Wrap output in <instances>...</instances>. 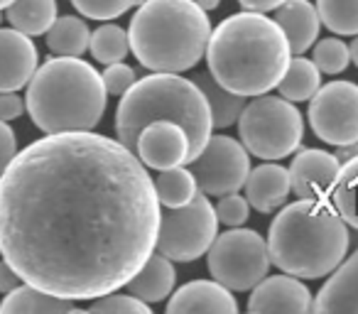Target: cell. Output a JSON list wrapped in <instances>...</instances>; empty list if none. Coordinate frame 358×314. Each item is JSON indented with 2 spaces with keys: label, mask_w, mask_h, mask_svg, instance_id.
I'll use <instances>...</instances> for the list:
<instances>
[{
  "label": "cell",
  "mask_w": 358,
  "mask_h": 314,
  "mask_svg": "<svg viewBox=\"0 0 358 314\" xmlns=\"http://www.w3.org/2000/svg\"><path fill=\"white\" fill-rule=\"evenodd\" d=\"M155 180L120 140L74 130L27 145L0 175V253L62 299L125 287L155 253Z\"/></svg>",
  "instance_id": "obj_1"
},
{
  "label": "cell",
  "mask_w": 358,
  "mask_h": 314,
  "mask_svg": "<svg viewBox=\"0 0 358 314\" xmlns=\"http://www.w3.org/2000/svg\"><path fill=\"white\" fill-rule=\"evenodd\" d=\"M292 52L275 17L245 10L211 30L206 45L209 71L221 86L241 96H263L278 89Z\"/></svg>",
  "instance_id": "obj_2"
},
{
  "label": "cell",
  "mask_w": 358,
  "mask_h": 314,
  "mask_svg": "<svg viewBox=\"0 0 358 314\" xmlns=\"http://www.w3.org/2000/svg\"><path fill=\"white\" fill-rule=\"evenodd\" d=\"M348 224L329 199H297L270 224V263L302 280L331 275L348 253Z\"/></svg>",
  "instance_id": "obj_3"
},
{
  "label": "cell",
  "mask_w": 358,
  "mask_h": 314,
  "mask_svg": "<svg viewBox=\"0 0 358 314\" xmlns=\"http://www.w3.org/2000/svg\"><path fill=\"white\" fill-rule=\"evenodd\" d=\"M108 91L103 76L81 57H52L32 74L25 108L47 135L94 130L103 118Z\"/></svg>",
  "instance_id": "obj_4"
},
{
  "label": "cell",
  "mask_w": 358,
  "mask_h": 314,
  "mask_svg": "<svg viewBox=\"0 0 358 314\" xmlns=\"http://www.w3.org/2000/svg\"><path fill=\"white\" fill-rule=\"evenodd\" d=\"M155 120H172L187 130L192 143V160L204 150L214 130L209 104L199 84L182 79L172 71H155L143 76L120 96L115 110V135L125 148L135 152L143 128Z\"/></svg>",
  "instance_id": "obj_5"
},
{
  "label": "cell",
  "mask_w": 358,
  "mask_h": 314,
  "mask_svg": "<svg viewBox=\"0 0 358 314\" xmlns=\"http://www.w3.org/2000/svg\"><path fill=\"white\" fill-rule=\"evenodd\" d=\"M211 22L196 0H145L130 20L135 59L152 71L194 69L206 55Z\"/></svg>",
  "instance_id": "obj_6"
},
{
  "label": "cell",
  "mask_w": 358,
  "mask_h": 314,
  "mask_svg": "<svg viewBox=\"0 0 358 314\" xmlns=\"http://www.w3.org/2000/svg\"><path fill=\"white\" fill-rule=\"evenodd\" d=\"M238 135L250 155L260 160H282L299 148L304 118L282 96H255L238 118Z\"/></svg>",
  "instance_id": "obj_7"
},
{
  "label": "cell",
  "mask_w": 358,
  "mask_h": 314,
  "mask_svg": "<svg viewBox=\"0 0 358 314\" xmlns=\"http://www.w3.org/2000/svg\"><path fill=\"white\" fill-rule=\"evenodd\" d=\"M209 273L216 283L229 287L231 292L253 290L263 278H268L270 253L268 241L258 231L234 226L226 234H219L206 250Z\"/></svg>",
  "instance_id": "obj_8"
},
{
  "label": "cell",
  "mask_w": 358,
  "mask_h": 314,
  "mask_svg": "<svg viewBox=\"0 0 358 314\" xmlns=\"http://www.w3.org/2000/svg\"><path fill=\"white\" fill-rule=\"evenodd\" d=\"M216 236H219L216 206H211L209 194L196 192L189 204L162 211L155 250L167 255L172 263H192L206 255Z\"/></svg>",
  "instance_id": "obj_9"
},
{
  "label": "cell",
  "mask_w": 358,
  "mask_h": 314,
  "mask_svg": "<svg viewBox=\"0 0 358 314\" xmlns=\"http://www.w3.org/2000/svg\"><path fill=\"white\" fill-rule=\"evenodd\" d=\"M192 175L204 194L224 197L245 187L250 175V157L243 143L229 135H211L204 150L189 162Z\"/></svg>",
  "instance_id": "obj_10"
},
{
  "label": "cell",
  "mask_w": 358,
  "mask_h": 314,
  "mask_svg": "<svg viewBox=\"0 0 358 314\" xmlns=\"http://www.w3.org/2000/svg\"><path fill=\"white\" fill-rule=\"evenodd\" d=\"M314 135L324 143H358V86L351 81H329L309 99L307 110Z\"/></svg>",
  "instance_id": "obj_11"
},
{
  "label": "cell",
  "mask_w": 358,
  "mask_h": 314,
  "mask_svg": "<svg viewBox=\"0 0 358 314\" xmlns=\"http://www.w3.org/2000/svg\"><path fill=\"white\" fill-rule=\"evenodd\" d=\"M135 155L145 167L152 170H169V167L189 165L192 143L187 130L172 120H155L145 125L135 145Z\"/></svg>",
  "instance_id": "obj_12"
},
{
  "label": "cell",
  "mask_w": 358,
  "mask_h": 314,
  "mask_svg": "<svg viewBox=\"0 0 358 314\" xmlns=\"http://www.w3.org/2000/svg\"><path fill=\"white\" fill-rule=\"evenodd\" d=\"M341 170L336 155L327 150L307 148L292 157L289 165V187L297 199H329L336 175Z\"/></svg>",
  "instance_id": "obj_13"
},
{
  "label": "cell",
  "mask_w": 358,
  "mask_h": 314,
  "mask_svg": "<svg viewBox=\"0 0 358 314\" xmlns=\"http://www.w3.org/2000/svg\"><path fill=\"white\" fill-rule=\"evenodd\" d=\"M250 312H312V292L294 275L263 278L248 299Z\"/></svg>",
  "instance_id": "obj_14"
},
{
  "label": "cell",
  "mask_w": 358,
  "mask_h": 314,
  "mask_svg": "<svg viewBox=\"0 0 358 314\" xmlns=\"http://www.w3.org/2000/svg\"><path fill=\"white\" fill-rule=\"evenodd\" d=\"M37 71V47L30 35L0 27V91H20Z\"/></svg>",
  "instance_id": "obj_15"
},
{
  "label": "cell",
  "mask_w": 358,
  "mask_h": 314,
  "mask_svg": "<svg viewBox=\"0 0 358 314\" xmlns=\"http://www.w3.org/2000/svg\"><path fill=\"white\" fill-rule=\"evenodd\" d=\"M169 314L185 312H219V314H236L238 302L231 294L229 287H224L216 280H192L182 285L177 292L169 294L167 302Z\"/></svg>",
  "instance_id": "obj_16"
},
{
  "label": "cell",
  "mask_w": 358,
  "mask_h": 314,
  "mask_svg": "<svg viewBox=\"0 0 358 314\" xmlns=\"http://www.w3.org/2000/svg\"><path fill=\"white\" fill-rule=\"evenodd\" d=\"M312 312H356L358 314V248L341 260L331 278L312 299Z\"/></svg>",
  "instance_id": "obj_17"
},
{
  "label": "cell",
  "mask_w": 358,
  "mask_h": 314,
  "mask_svg": "<svg viewBox=\"0 0 358 314\" xmlns=\"http://www.w3.org/2000/svg\"><path fill=\"white\" fill-rule=\"evenodd\" d=\"M289 192H292V187H289V170L273 165V160L250 170L248 180H245V199L260 214L278 211L287 201Z\"/></svg>",
  "instance_id": "obj_18"
},
{
  "label": "cell",
  "mask_w": 358,
  "mask_h": 314,
  "mask_svg": "<svg viewBox=\"0 0 358 314\" xmlns=\"http://www.w3.org/2000/svg\"><path fill=\"white\" fill-rule=\"evenodd\" d=\"M275 22L282 27L292 55H304L314 47L322 27V17L309 0H285L275 10Z\"/></svg>",
  "instance_id": "obj_19"
},
{
  "label": "cell",
  "mask_w": 358,
  "mask_h": 314,
  "mask_svg": "<svg viewBox=\"0 0 358 314\" xmlns=\"http://www.w3.org/2000/svg\"><path fill=\"white\" fill-rule=\"evenodd\" d=\"M174 283H177V273H174L172 260L162 253H152L143 263V268L125 283V287L138 299L152 304L167 299L174 290Z\"/></svg>",
  "instance_id": "obj_20"
},
{
  "label": "cell",
  "mask_w": 358,
  "mask_h": 314,
  "mask_svg": "<svg viewBox=\"0 0 358 314\" xmlns=\"http://www.w3.org/2000/svg\"><path fill=\"white\" fill-rule=\"evenodd\" d=\"M74 309L76 307L71 299L55 297V294L45 292V290L35 287L30 283L17 285L0 302V312L3 314H57V312H74Z\"/></svg>",
  "instance_id": "obj_21"
},
{
  "label": "cell",
  "mask_w": 358,
  "mask_h": 314,
  "mask_svg": "<svg viewBox=\"0 0 358 314\" xmlns=\"http://www.w3.org/2000/svg\"><path fill=\"white\" fill-rule=\"evenodd\" d=\"M6 17L15 30L30 37L47 35L57 20V0H13L6 8Z\"/></svg>",
  "instance_id": "obj_22"
},
{
  "label": "cell",
  "mask_w": 358,
  "mask_h": 314,
  "mask_svg": "<svg viewBox=\"0 0 358 314\" xmlns=\"http://www.w3.org/2000/svg\"><path fill=\"white\" fill-rule=\"evenodd\" d=\"M322 86V71L312 59H304L302 55H294L289 59L287 69H285L282 79L278 84V91L282 99L292 101V104H302L309 101Z\"/></svg>",
  "instance_id": "obj_23"
},
{
  "label": "cell",
  "mask_w": 358,
  "mask_h": 314,
  "mask_svg": "<svg viewBox=\"0 0 358 314\" xmlns=\"http://www.w3.org/2000/svg\"><path fill=\"white\" fill-rule=\"evenodd\" d=\"M196 84H199V89L204 91V96H206L214 128H229V125L238 123L241 113H243V108H245V96L234 94V91H229L226 86H221L219 81L211 76V71L209 74H199Z\"/></svg>",
  "instance_id": "obj_24"
},
{
  "label": "cell",
  "mask_w": 358,
  "mask_h": 314,
  "mask_svg": "<svg viewBox=\"0 0 358 314\" xmlns=\"http://www.w3.org/2000/svg\"><path fill=\"white\" fill-rule=\"evenodd\" d=\"M91 45V32L81 17H57L47 30V47L59 57H81Z\"/></svg>",
  "instance_id": "obj_25"
},
{
  "label": "cell",
  "mask_w": 358,
  "mask_h": 314,
  "mask_svg": "<svg viewBox=\"0 0 358 314\" xmlns=\"http://www.w3.org/2000/svg\"><path fill=\"white\" fill-rule=\"evenodd\" d=\"M155 192H157L159 206L174 209V206L189 204L199 192V185H196V177L192 175V170L179 165L169 167V170H159V175L155 177Z\"/></svg>",
  "instance_id": "obj_26"
},
{
  "label": "cell",
  "mask_w": 358,
  "mask_h": 314,
  "mask_svg": "<svg viewBox=\"0 0 358 314\" xmlns=\"http://www.w3.org/2000/svg\"><path fill=\"white\" fill-rule=\"evenodd\" d=\"M329 201L338 211V216L358 231V155L341 165L336 182L329 192Z\"/></svg>",
  "instance_id": "obj_27"
},
{
  "label": "cell",
  "mask_w": 358,
  "mask_h": 314,
  "mask_svg": "<svg viewBox=\"0 0 358 314\" xmlns=\"http://www.w3.org/2000/svg\"><path fill=\"white\" fill-rule=\"evenodd\" d=\"M91 55L101 64H115V62H123L125 55L130 52V40L128 32L118 25H101L99 30L91 35L89 45Z\"/></svg>",
  "instance_id": "obj_28"
},
{
  "label": "cell",
  "mask_w": 358,
  "mask_h": 314,
  "mask_svg": "<svg viewBox=\"0 0 358 314\" xmlns=\"http://www.w3.org/2000/svg\"><path fill=\"white\" fill-rule=\"evenodd\" d=\"M317 13L334 35H358V0H317Z\"/></svg>",
  "instance_id": "obj_29"
},
{
  "label": "cell",
  "mask_w": 358,
  "mask_h": 314,
  "mask_svg": "<svg viewBox=\"0 0 358 314\" xmlns=\"http://www.w3.org/2000/svg\"><path fill=\"white\" fill-rule=\"evenodd\" d=\"M312 62L319 66L322 74H341L348 64H351V52H348V45H343L336 37H327V40L317 42L314 45V55Z\"/></svg>",
  "instance_id": "obj_30"
},
{
  "label": "cell",
  "mask_w": 358,
  "mask_h": 314,
  "mask_svg": "<svg viewBox=\"0 0 358 314\" xmlns=\"http://www.w3.org/2000/svg\"><path fill=\"white\" fill-rule=\"evenodd\" d=\"M145 0H71V6L89 20H115Z\"/></svg>",
  "instance_id": "obj_31"
},
{
  "label": "cell",
  "mask_w": 358,
  "mask_h": 314,
  "mask_svg": "<svg viewBox=\"0 0 358 314\" xmlns=\"http://www.w3.org/2000/svg\"><path fill=\"white\" fill-rule=\"evenodd\" d=\"M89 312L101 314V312H108V314H120V312H128V314H150V304L138 299L135 294H115L108 292L103 297H96L94 304L89 307Z\"/></svg>",
  "instance_id": "obj_32"
},
{
  "label": "cell",
  "mask_w": 358,
  "mask_h": 314,
  "mask_svg": "<svg viewBox=\"0 0 358 314\" xmlns=\"http://www.w3.org/2000/svg\"><path fill=\"white\" fill-rule=\"evenodd\" d=\"M250 214V204L245 197H241L238 192H231V194H224L216 204V216H219V224L229 226H243L248 221Z\"/></svg>",
  "instance_id": "obj_33"
},
{
  "label": "cell",
  "mask_w": 358,
  "mask_h": 314,
  "mask_svg": "<svg viewBox=\"0 0 358 314\" xmlns=\"http://www.w3.org/2000/svg\"><path fill=\"white\" fill-rule=\"evenodd\" d=\"M101 76H103V86H106V91H108L110 96H123L125 91H128L135 81H138L133 66L123 64V62L106 64V71Z\"/></svg>",
  "instance_id": "obj_34"
},
{
  "label": "cell",
  "mask_w": 358,
  "mask_h": 314,
  "mask_svg": "<svg viewBox=\"0 0 358 314\" xmlns=\"http://www.w3.org/2000/svg\"><path fill=\"white\" fill-rule=\"evenodd\" d=\"M15 155H17L15 133H13V128L8 125V120H0V175L6 172V167L10 165Z\"/></svg>",
  "instance_id": "obj_35"
},
{
  "label": "cell",
  "mask_w": 358,
  "mask_h": 314,
  "mask_svg": "<svg viewBox=\"0 0 358 314\" xmlns=\"http://www.w3.org/2000/svg\"><path fill=\"white\" fill-rule=\"evenodd\" d=\"M25 108L22 96H17V91H0V120H13L20 118Z\"/></svg>",
  "instance_id": "obj_36"
},
{
  "label": "cell",
  "mask_w": 358,
  "mask_h": 314,
  "mask_svg": "<svg viewBox=\"0 0 358 314\" xmlns=\"http://www.w3.org/2000/svg\"><path fill=\"white\" fill-rule=\"evenodd\" d=\"M17 285H22V278L15 273V268L8 260H0V292L3 294L13 292Z\"/></svg>",
  "instance_id": "obj_37"
},
{
  "label": "cell",
  "mask_w": 358,
  "mask_h": 314,
  "mask_svg": "<svg viewBox=\"0 0 358 314\" xmlns=\"http://www.w3.org/2000/svg\"><path fill=\"white\" fill-rule=\"evenodd\" d=\"M245 10H255V13H268V10H278L285 0H238Z\"/></svg>",
  "instance_id": "obj_38"
},
{
  "label": "cell",
  "mask_w": 358,
  "mask_h": 314,
  "mask_svg": "<svg viewBox=\"0 0 358 314\" xmlns=\"http://www.w3.org/2000/svg\"><path fill=\"white\" fill-rule=\"evenodd\" d=\"M358 155V143H348V145H338L336 148V157H338V162H348V160H353Z\"/></svg>",
  "instance_id": "obj_39"
},
{
  "label": "cell",
  "mask_w": 358,
  "mask_h": 314,
  "mask_svg": "<svg viewBox=\"0 0 358 314\" xmlns=\"http://www.w3.org/2000/svg\"><path fill=\"white\" fill-rule=\"evenodd\" d=\"M196 3H199V8H204V10L209 13V10H216V8H219L221 0H196Z\"/></svg>",
  "instance_id": "obj_40"
},
{
  "label": "cell",
  "mask_w": 358,
  "mask_h": 314,
  "mask_svg": "<svg viewBox=\"0 0 358 314\" xmlns=\"http://www.w3.org/2000/svg\"><path fill=\"white\" fill-rule=\"evenodd\" d=\"M348 52H351V62L358 66V37L351 42V45H348Z\"/></svg>",
  "instance_id": "obj_41"
},
{
  "label": "cell",
  "mask_w": 358,
  "mask_h": 314,
  "mask_svg": "<svg viewBox=\"0 0 358 314\" xmlns=\"http://www.w3.org/2000/svg\"><path fill=\"white\" fill-rule=\"evenodd\" d=\"M10 3H13V0H0V10H6V8L10 6Z\"/></svg>",
  "instance_id": "obj_42"
},
{
  "label": "cell",
  "mask_w": 358,
  "mask_h": 314,
  "mask_svg": "<svg viewBox=\"0 0 358 314\" xmlns=\"http://www.w3.org/2000/svg\"><path fill=\"white\" fill-rule=\"evenodd\" d=\"M0 20H3V10H0Z\"/></svg>",
  "instance_id": "obj_43"
}]
</instances>
